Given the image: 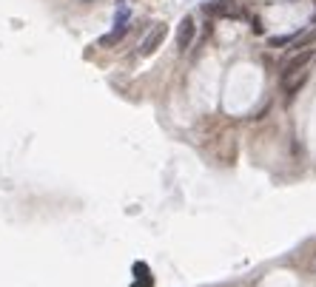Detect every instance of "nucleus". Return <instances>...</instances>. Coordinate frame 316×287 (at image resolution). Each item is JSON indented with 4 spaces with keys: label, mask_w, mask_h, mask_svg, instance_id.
<instances>
[{
    "label": "nucleus",
    "mask_w": 316,
    "mask_h": 287,
    "mask_svg": "<svg viewBox=\"0 0 316 287\" xmlns=\"http://www.w3.org/2000/svg\"><path fill=\"white\" fill-rule=\"evenodd\" d=\"M165 37H168V26L165 23H157L154 29L145 34V40L140 43V54L143 57H148V54H154L157 49H160L162 43H165Z\"/></svg>",
    "instance_id": "f257e3e1"
},
{
    "label": "nucleus",
    "mask_w": 316,
    "mask_h": 287,
    "mask_svg": "<svg viewBox=\"0 0 316 287\" xmlns=\"http://www.w3.org/2000/svg\"><path fill=\"white\" fill-rule=\"evenodd\" d=\"M194 34H197V23H194V17L188 14V17L180 20V29H177V49L185 51L188 46H191Z\"/></svg>",
    "instance_id": "7ed1b4c3"
},
{
    "label": "nucleus",
    "mask_w": 316,
    "mask_h": 287,
    "mask_svg": "<svg viewBox=\"0 0 316 287\" xmlns=\"http://www.w3.org/2000/svg\"><path fill=\"white\" fill-rule=\"evenodd\" d=\"M125 31H128V23H117L111 31H108V34L100 37V43H97V46H103V49H111V46H117L120 40L125 37Z\"/></svg>",
    "instance_id": "20e7f679"
},
{
    "label": "nucleus",
    "mask_w": 316,
    "mask_h": 287,
    "mask_svg": "<svg viewBox=\"0 0 316 287\" xmlns=\"http://www.w3.org/2000/svg\"><path fill=\"white\" fill-rule=\"evenodd\" d=\"M310 60H313V49H299L296 54H293L291 60L285 63V68H282V77H293V74H299L305 66H310Z\"/></svg>",
    "instance_id": "f03ea898"
},
{
    "label": "nucleus",
    "mask_w": 316,
    "mask_h": 287,
    "mask_svg": "<svg viewBox=\"0 0 316 287\" xmlns=\"http://www.w3.org/2000/svg\"><path fill=\"white\" fill-rule=\"evenodd\" d=\"M305 80H308V74H305V71L293 74V77H285V86H282V88H285V97H288V100H291L293 94H296L299 88L305 86Z\"/></svg>",
    "instance_id": "39448f33"
},
{
    "label": "nucleus",
    "mask_w": 316,
    "mask_h": 287,
    "mask_svg": "<svg viewBox=\"0 0 316 287\" xmlns=\"http://www.w3.org/2000/svg\"><path fill=\"white\" fill-rule=\"evenodd\" d=\"M310 43H316V31H310L308 37H302V40H299V46H296V49H308Z\"/></svg>",
    "instance_id": "0eeeda50"
},
{
    "label": "nucleus",
    "mask_w": 316,
    "mask_h": 287,
    "mask_svg": "<svg viewBox=\"0 0 316 287\" xmlns=\"http://www.w3.org/2000/svg\"><path fill=\"white\" fill-rule=\"evenodd\" d=\"M293 40H296V34H279V37H271L268 46H271V49H282V46L293 43Z\"/></svg>",
    "instance_id": "423d86ee"
}]
</instances>
